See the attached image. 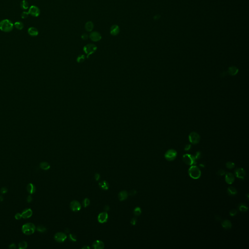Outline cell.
Wrapping results in <instances>:
<instances>
[{
    "instance_id": "cell-51",
    "label": "cell",
    "mask_w": 249,
    "mask_h": 249,
    "mask_svg": "<svg viewBox=\"0 0 249 249\" xmlns=\"http://www.w3.org/2000/svg\"><path fill=\"white\" fill-rule=\"evenodd\" d=\"M3 198L2 196H0V201H3Z\"/></svg>"
},
{
    "instance_id": "cell-33",
    "label": "cell",
    "mask_w": 249,
    "mask_h": 249,
    "mask_svg": "<svg viewBox=\"0 0 249 249\" xmlns=\"http://www.w3.org/2000/svg\"><path fill=\"white\" fill-rule=\"evenodd\" d=\"M37 230L38 232H41V233H43V232H44L45 231H46V229L45 227H44L42 225H39V226H38L37 228Z\"/></svg>"
},
{
    "instance_id": "cell-8",
    "label": "cell",
    "mask_w": 249,
    "mask_h": 249,
    "mask_svg": "<svg viewBox=\"0 0 249 249\" xmlns=\"http://www.w3.org/2000/svg\"><path fill=\"white\" fill-rule=\"evenodd\" d=\"M67 238V235L61 232L57 233L55 235L54 237L55 240H56V241L60 243L63 242L65 240H66Z\"/></svg>"
},
{
    "instance_id": "cell-31",
    "label": "cell",
    "mask_w": 249,
    "mask_h": 249,
    "mask_svg": "<svg viewBox=\"0 0 249 249\" xmlns=\"http://www.w3.org/2000/svg\"><path fill=\"white\" fill-rule=\"evenodd\" d=\"M133 213H134V215L136 216H140L142 213L141 209L139 207H137L134 209Z\"/></svg>"
},
{
    "instance_id": "cell-5",
    "label": "cell",
    "mask_w": 249,
    "mask_h": 249,
    "mask_svg": "<svg viewBox=\"0 0 249 249\" xmlns=\"http://www.w3.org/2000/svg\"><path fill=\"white\" fill-rule=\"evenodd\" d=\"M177 156V151L173 149H169L167 150L164 155L165 158L169 161H172L174 160Z\"/></svg>"
},
{
    "instance_id": "cell-39",
    "label": "cell",
    "mask_w": 249,
    "mask_h": 249,
    "mask_svg": "<svg viewBox=\"0 0 249 249\" xmlns=\"http://www.w3.org/2000/svg\"><path fill=\"white\" fill-rule=\"evenodd\" d=\"M217 174L219 176H223L224 174H225V172L224 170L223 169H220L217 172Z\"/></svg>"
},
{
    "instance_id": "cell-13",
    "label": "cell",
    "mask_w": 249,
    "mask_h": 249,
    "mask_svg": "<svg viewBox=\"0 0 249 249\" xmlns=\"http://www.w3.org/2000/svg\"><path fill=\"white\" fill-rule=\"evenodd\" d=\"M90 38L91 39L94 41H98L101 39V34L96 31L92 32L90 35Z\"/></svg>"
},
{
    "instance_id": "cell-42",
    "label": "cell",
    "mask_w": 249,
    "mask_h": 249,
    "mask_svg": "<svg viewBox=\"0 0 249 249\" xmlns=\"http://www.w3.org/2000/svg\"><path fill=\"white\" fill-rule=\"evenodd\" d=\"M195 158H196V160L200 159V158L201 157V152H200V151H198V152L196 153V156H195Z\"/></svg>"
},
{
    "instance_id": "cell-6",
    "label": "cell",
    "mask_w": 249,
    "mask_h": 249,
    "mask_svg": "<svg viewBox=\"0 0 249 249\" xmlns=\"http://www.w3.org/2000/svg\"><path fill=\"white\" fill-rule=\"evenodd\" d=\"M96 49H97L96 46L93 44H87L83 48L84 51L87 54V57H88L92 54L94 53L95 51H96Z\"/></svg>"
},
{
    "instance_id": "cell-20",
    "label": "cell",
    "mask_w": 249,
    "mask_h": 249,
    "mask_svg": "<svg viewBox=\"0 0 249 249\" xmlns=\"http://www.w3.org/2000/svg\"><path fill=\"white\" fill-rule=\"evenodd\" d=\"M222 226L226 229H230L232 228V224L230 220H224L222 222Z\"/></svg>"
},
{
    "instance_id": "cell-35",
    "label": "cell",
    "mask_w": 249,
    "mask_h": 249,
    "mask_svg": "<svg viewBox=\"0 0 249 249\" xmlns=\"http://www.w3.org/2000/svg\"><path fill=\"white\" fill-rule=\"evenodd\" d=\"M29 13L28 12H23L22 13H21V18L22 19H26L28 17V15H29Z\"/></svg>"
},
{
    "instance_id": "cell-11",
    "label": "cell",
    "mask_w": 249,
    "mask_h": 249,
    "mask_svg": "<svg viewBox=\"0 0 249 249\" xmlns=\"http://www.w3.org/2000/svg\"><path fill=\"white\" fill-rule=\"evenodd\" d=\"M108 219V214L107 212H104L100 213L98 216V221L100 223H105Z\"/></svg>"
},
{
    "instance_id": "cell-9",
    "label": "cell",
    "mask_w": 249,
    "mask_h": 249,
    "mask_svg": "<svg viewBox=\"0 0 249 249\" xmlns=\"http://www.w3.org/2000/svg\"><path fill=\"white\" fill-rule=\"evenodd\" d=\"M28 13L32 16L37 17L40 14V10L38 7L35 5H32L29 8Z\"/></svg>"
},
{
    "instance_id": "cell-19",
    "label": "cell",
    "mask_w": 249,
    "mask_h": 249,
    "mask_svg": "<svg viewBox=\"0 0 249 249\" xmlns=\"http://www.w3.org/2000/svg\"><path fill=\"white\" fill-rule=\"evenodd\" d=\"M128 193L125 191L120 192L118 194V198L120 201H123L126 200L128 197Z\"/></svg>"
},
{
    "instance_id": "cell-24",
    "label": "cell",
    "mask_w": 249,
    "mask_h": 249,
    "mask_svg": "<svg viewBox=\"0 0 249 249\" xmlns=\"http://www.w3.org/2000/svg\"><path fill=\"white\" fill-rule=\"evenodd\" d=\"M40 167L44 170H48L50 168V164L47 162H42L40 163Z\"/></svg>"
},
{
    "instance_id": "cell-17",
    "label": "cell",
    "mask_w": 249,
    "mask_h": 249,
    "mask_svg": "<svg viewBox=\"0 0 249 249\" xmlns=\"http://www.w3.org/2000/svg\"><path fill=\"white\" fill-rule=\"evenodd\" d=\"M120 32L119 27L117 25H114L111 28L110 33L113 36H116L119 34Z\"/></svg>"
},
{
    "instance_id": "cell-47",
    "label": "cell",
    "mask_w": 249,
    "mask_h": 249,
    "mask_svg": "<svg viewBox=\"0 0 249 249\" xmlns=\"http://www.w3.org/2000/svg\"><path fill=\"white\" fill-rule=\"evenodd\" d=\"M27 201L29 203L32 201V197L31 195H29L28 196V197L27 198Z\"/></svg>"
},
{
    "instance_id": "cell-45",
    "label": "cell",
    "mask_w": 249,
    "mask_h": 249,
    "mask_svg": "<svg viewBox=\"0 0 249 249\" xmlns=\"http://www.w3.org/2000/svg\"><path fill=\"white\" fill-rule=\"evenodd\" d=\"M9 248L10 249H16V244H14V243H12L9 246Z\"/></svg>"
},
{
    "instance_id": "cell-52",
    "label": "cell",
    "mask_w": 249,
    "mask_h": 249,
    "mask_svg": "<svg viewBox=\"0 0 249 249\" xmlns=\"http://www.w3.org/2000/svg\"><path fill=\"white\" fill-rule=\"evenodd\" d=\"M82 249H90V247H88V246H85L83 247L82 248Z\"/></svg>"
},
{
    "instance_id": "cell-25",
    "label": "cell",
    "mask_w": 249,
    "mask_h": 249,
    "mask_svg": "<svg viewBox=\"0 0 249 249\" xmlns=\"http://www.w3.org/2000/svg\"><path fill=\"white\" fill-rule=\"evenodd\" d=\"M227 191L230 195H235L238 193L237 190L235 187L232 186H230L229 187H228Z\"/></svg>"
},
{
    "instance_id": "cell-49",
    "label": "cell",
    "mask_w": 249,
    "mask_h": 249,
    "mask_svg": "<svg viewBox=\"0 0 249 249\" xmlns=\"http://www.w3.org/2000/svg\"><path fill=\"white\" fill-rule=\"evenodd\" d=\"M136 191L135 190H132L130 192V195H131V196L135 195L136 194Z\"/></svg>"
},
{
    "instance_id": "cell-46",
    "label": "cell",
    "mask_w": 249,
    "mask_h": 249,
    "mask_svg": "<svg viewBox=\"0 0 249 249\" xmlns=\"http://www.w3.org/2000/svg\"><path fill=\"white\" fill-rule=\"evenodd\" d=\"M95 177V179H96V181H98L100 178V174L98 173H96Z\"/></svg>"
},
{
    "instance_id": "cell-40",
    "label": "cell",
    "mask_w": 249,
    "mask_h": 249,
    "mask_svg": "<svg viewBox=\"0 0 249 249\" xmlns=\"http://www.w3.org/2000/svg\"><path fill=\"white\" fill-rule=\"evenodd\" d=\"M15 219L17 220H19L21 219L22 218V216H21V214H20V213H17L15 216Z\"/></svg>"
},
{
    "instance_id": "cell-18",
    "label": "cell",
    "mask_w": 249,
    "mask_h": 249,
    "mask_svg": "<svg viewBox=\"0 0 249 249\" xmlns=\"http://www.w3.org/2000/svg\"><path fill=\"white\" fill-rule=\"evenodd\" d=\"M28 33L29 35L33 37H35L38 36V29L34 27H29L28 29Z\"/></svg>"
},
{
    "instance_id": "cell-32",
    "label": "cell",
    "mask_w": 249,
    "mask_h": 249,
    "mask_svg": "<svg viewBox=\"0 0 249 249\" xmlns=\"http://www.w3.org/2000/svg\"><path fill=\"white\" fill-rule=\"evenodd\" d=\"M226 166L229 169H233V168L235 167V163H233V162H228L226 163Z\"/></svg>"
},
{
    "instance_id": "cell-2",
    "label": "cell",
    "mask_w": 249,
    "mask_h": 249,
    "mask_svg": "<svg viewBox=\"0 0 249 249\" xmlns=\"http://www.w3.org/2000/svg\"><path fill=\"white\" fill-rule=\"evenodd\" d=\"M36 227L32 223H27L23 225L21 230L22 233L26 235H31L35 232Z\"/></svg>"
},
{
    "instance_id": "cell-22",
    "label": "cell",
    "mask_w": 249,
    "mask_h": 249,
    "mask_svg": "<svg viewBox=\"0 0 249 249\" xmlns=\"http://www.w3.org/2000/svg\"><path fill=\"white\" fill-rule=\"evenodd\" d=\"M99 185L102 189L105 190H108L109 188V184L106 181H103L100 182L99 183Z\"/></svg>"
},
{
    "instance_id": "cell-4",
    "label": "cell",
    "mask_w": 249,
    "mask_h": 249,
    "mask_svg": "<svg viewBox=\"0 0 249 249\" xmlns=\"http://www.w3.org/2000/svg\"><path fill=\"white\" fill-rule=\"evenodd\" d=\"M183 161L186 164L189 165H193L197 163V160L195 157L189 154H186L183 156Z\"/></svg>"
},
{
    "instance_id": "cell-16",
    "label": "cell",
    "mask_w": 249,
    "mask_h": 249,
    "mask_svg": "<svg viewBox=\"0 0 249 249\" xmlns=\"http://www.w3.org/2000/svg\"><path fill=\"white\" fill-rule=\"evenodd\" d=\"M33 214V212L32 210L30 208L26 209L24 211H23L21 213V216L22 218L24 219H27L30 218Z\"/></svg>"
},
{
    "instance_id": "cell-37",
    "label": "cell",
    "mask_w": 249,
    "mask_h": 249,
    "mask_svg": "<svg viewBox=\"0 0 249 249\" xmlns=\"http://www.w3.org/2000/svg\"><path fill=\"white\" fill-rule=\"evenodd\" d=\"M69 237H70V240H71L72 241H77V238H76V237L75 235H74L73 234H70Z\"/></svg>"
},
{
    "instance_id": "cell-53",
    "label": "cell",
    "mask_w": 249,
    "mask_h": 249,
    "mask_svg": "<svg viewBox=\"0 0 249 249\" xmlns=\"http://www.w3.org/2000/svg\"><path fill=\"white\" fill-rule=\"evenodd\" d=\"M216 219H218V221H220V220H221V219L219 218V216H217V218H216Z\"/></svg>"
},
{
    "instance_id": "cell-3",
    "label": "cell",
    "mask_w": 249,
    "mask_h": 249,
    "mask_svg": "<svg viewBox=\"0 0 249 249\" xmlns=\"http://www.w3.org/2000/svg\"><path fill=\"white\" fill-rule=\"evenodd\" d=\"M188 174L192 179H198L201 177V171L199 167L195 165H192L188 170Z\"/></svg>"
},
{
    "instance_id": "cell-21",
    "label": "cell",
    "mask_w": 249,
    "mask_h": 249,
    "mask_svg": "<svg viewBox=\"0 0 249 249\" xmlns=\"http://www.w3.org/2000/svg\"><path fill=\"white\" fill-rule=\"evenodd\" d=\"M27 190L29 192V194H33L36 192V187L33 184L29 183L27 186Z\"/></svg>"
},
{
    "instance_id": "cell-28",
    "label": "cell",
    "mask_w": 249,
    "mask_h": 249,
    "mask_svg": "<svg viewBox=\"0 0 249 249\" xmlns=\"http://www.w3.org/2000/svg\"><path fill=\"white\" fill-rule=\"evenodd\" d=\"M20 6L23 9H27L28 8V3L26 0H23L20 3Z\"/></svg>"
},
{
    "instance_id": "cell-27",
    "label": "cell",
    "mask_w": 249,
    "mask_h": 249,
    "mask_svg": "<svg viewBox=\"0 0 249 249\" xmlns=\"http://www.w3.org/2000/svg\"><path fill=\"white\" fill-rule=\"evenodd\" d=\"M229 72L231 75H235L238 73V69L236 67H230L229 69Z\"/></svg>"
},
{
    "instance_id": "cell-48",
    "label": "cell",
    "mask_w": 249,
    "mask_h": 249,
    "mask_svg": "<svg viewBox=\"0 0 249 249\" xmlns=\"http://www.w3.org/2000/svg\"><path fill=\"white\" fill-rule=\"evenodd\" d=\"M81 38H82L83 39H84V40H86V39H87L88 38V35H87L86 34H83V35H82Z\"/></svg>"
},
{
    "instance_id": "cell-38",
    "label": "cell",
    "mask_w": 249,
    "mask_h": 249,
    "mask_svg": "<svg viewBox=\"0 0 249 249\" xmlns=\"http://www.w3.org/2000/svg\"><path fill=\"white\" fill-rule=\"evenodd\" d=\"M238 213V211L235 209L232 210L230 212V215L231 216H236Z\"/></svg>"
},
{
    "instance_id": "cell-41",
    "label": "cell",
    "mask_w": 249,
    "mask_h": 249,
    "mask_svg": "<svg viewBox=\"0 0 249 249\" xmlns=\"http://www.w3.org/2000/svg\"><path fill=\"white\" fill-rule=\"evenodd\" d=\"M7 191H8V189L6 187H2V188H1V190H0V192L3 194L6 193Z\"/></svg>"
},
{
    "instance_id": "cell-1",
    "label": "cell",
    "mask_w": 249,
    "mask_h": 249,
    "mask_svg": "<svg viewBox=\"0 0 249 249\" xmlns=\"http://www.w3.org/2000/svg\"><path fill=\"white\" fill-rule=\"evenodd\" d=\"M14 24L9 19H3L0 21V30L3 32H10L12 30Z\"/></svg>"
},
{
    "instance_id": "cell-15",
    "label": "cell",
    "mask_w": 249,
    "mask_h": 249,
    "mask_svg": "<svg viewBox=\"0 0 249 249\" xmlns=\"http://www.w3.org/2000/svg\"><path fill=\"white\" fill-rule=\"evenodd\" d=\"M93 247L95 249H102L104 248V243L101 240H96L93 244Z\"/></svg>"
},
{
    "instance_id": "cell-10",
    "label": "cell",
    "mask_w": 249,
    "mask_h": 249,
    "mask_svg": "<svg viewBox=\"0 0 249 249\" xmlns=\"http://www.w3.org/2000/svg\"><path fill=\"white\" fill-rule=\"evenodd\" d=\"M70 208L71 210L74 212L80 211L81 208L80 203L77 201H73L71 202Z\"/></svg>"
},
{
    "instance_id": "cell-26",
    "label": "cell",
    "mask_w": 249,
    "mask_h": 249,
    "mask_svg": "<svg viewBox=\"0 0 249 249\" xmlns=\"http://www.w3.org/2000/svg\"><path fill=\"white\" fill-rule=\"evenodd\" d=\"M14 26L18 30H21L23 29L24 25L23 23L21 21H17L14 24Z\"/></svg>"
},
{
    "instance_id": "cell-12",
    "label": "cell",
    "mask_w": 249,
    "mask_h": 249,
    "mask_svg": "<svg viewBox=\"0 0 249 249\" xmlns=\"http://www.w3.org/2000/svg\"><path fill=\"white\" fill-rule=\"evenodd\" d=\"M235 175L238 178L243 180L245 177L246 173L244 169L242 168H239L235 170Z\"/></svg>"
},
{
    "instance_id": "cell-34",
    "label": "cell",
    "mask_w": 249,
    "mask_h": 249,
    "mask_svg": "<svg viewBox=\"0 0 249 249\" xmlns=\"http://www.w3.org/2000/svg\"><path fill=\"white\" fill-rule=\"evenodd\" d=\"M90 203V201L89 199L86 198L84 199V200L83 201V205H84L85 207H87V206H88L89 205Z\"/></svg>"
},
{
    "instance_id": "cell-36",
    "label": "cell",
    "mask_w": 249,
    "mask_h": 249,
    "mask_svg": "<svg viewBox=\"0 0 249 249\" xmlns=\"http://www.w3.org/2000/svg\"><path fill=\"white\" fill-rule=\"evenodd\" d=\"M85 60V57L84 55H81L79 57H78V58H77V61L78 62H82L83 61H84Z\"/></svg>"
},
{
    "instance_id": "cell-50",
    "label": "cell",
    "mask_w": 249,
    "mask_h": 249,
    "mask_svg": "<svg viewBox=\"0 0 249 249\" xmlns=\"http://www.w3.org/2000/svg\"><path fill=\"white\" fill-rule=\"evenodd\" d=\"M109 209H110V207L109 206H106L105 208H104V210L106 211H109Z\"/></svg>"
},
{
    "instance_id": "cell-30",
    "label": "cell",
    "mask_w": 249,
    "mask_h": 249,
    "mask_svg": "<svg viewBox=\"0 0 249 249\" xmlns=\"http://www.w3.org/2000/svg\"><path fill=\"white\" fill-rule=\"evenodd\" d=\"M239 209L242 212H246L248 210V206L245 204H241L239 206Z\"/></svg>"
},
{
    "instance_id": "cell-43",
    "label": "cell",
    "mask_w": 249,
    "mask_h": 249,
    "mask_svg": "<svg viewBox=\"0 0 249 249\" xmlns=\"http://www.w3.org/2000/svg\"><path fill=\"white\" fill-rule=\"evenodd\" d=\"M191 147V145L190 144H187L185 145V146L184 147V150L185 151H188V150H190Z\"/></svg>"
},
{
    "instance_id": "cell-7",
    "label": "cell",
    "mask_w": 249,
    "mask_h": 249,
    "mask_svg": "<svg viewBox=\"0 0 249 249\" xmlns=\"http://www.w3.org/2000/svg\"><path fill=\"white\" fill-rule=\"evenodd\" d=\"M200 136L195 132H192L189 136V141L193 144H197L200 141Z\"/></svg>"
},
{
    "instance_id": "cell-29",
    "label": "cell",
    "mask_w": 249,
    "mask_h": 249,
    "mask_svg": "<svg viewBox=\"0 0 249 249\" xmlns=\"http://www.w3.org/2000/svg\"><path fill=\"white\" fill-rule=\"evenodd\" d=\"M19 249H25L27 247V243L26 241H22L19 244Z\"/></svg>"
},
{
    "instance_id": "cell-14",
    "label": "cell",
    "mask_w": 249,
    "mask_h": 249,
    "mask_svg": "<svg viewBox=\"0 0 249 249\" xmlns=\"http://www.w3.org/2000/svg\"><path fill=\"white\" fill-rule=\"evenodd\" d=\"M225 181L228 184H232L235 181L234 175L231 173H226L225 175Z\"/></svg>"
},
{
    "instance_id": "cell-44",
    "label": "cell",
    "mask_w": 249,
    "mask_h": 249,
    "mask_svg": "<svg viewBox=\"0 0 249 249\" xmlns=\"http://www.w3.org/2000/svg\"><path fill=\"white\" fill-rule=\"evenodd\" d=\"M136 222H137V220H136V219H135V218H133V219H131L130 223H131V224L132 225H135L136 224Z\"/></svg>"
},
{
    "instance_id": "cell-23",
    "label": "cell",
    "mask_w": 249,
    "mask_h": 249,
    "mask_svg": "<svg viewBox=\"0 0 249 249\" xmlns=\"http://www.w3.org/2000/svg\"><path fill=\"white\" fill-rule=\"evenodd\" d=\"M94 23L92 21H88L85 24V29L88 32H91L94 28Z\"/></svg>"
}]
</instances>
